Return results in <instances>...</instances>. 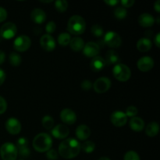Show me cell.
<instances>
[{"label":"cell","mask_w":160,"mask_h":160,"mask_svg":"<svg viewBox=\"0 0 160 160\" xmlns=\"http://www.w3.org/2000/svg\"><path fill=\"white\" fill-rule=\"evenodd\" d=\"M138 108L136 107V106H130L127 108L125 114H126V116L128 117H131V118H132V117H136V115L138 114Z\"/></svg>","instance_id":"cell-34"},{"label":"cell","mask_w":160,"mask_h":160,"mask_svg":"<svg viewBox=\"0 0 160 160\" xmlns=\"http://www.w3.org/2000/svg\"><path fill=\"white\" fill-rule=\"evenodd\" d=\"M138 23L143 28H150L155 23V19L151 14L144 12L139 16Z\"/></svg>","instance_id":"cell-20"},{"label":"cell","mask_w":160,"mask_h":160,"mask_svg":"<svg viewBox=\"0 0 160 160\" xmlns=\"http://www.w3.org/2000/svg\"><path fill=\"white\" fill-rule=\"evenodd\" d=\"M5 59H6V54L2 50H0V65H2L4 62Z\"/></svg>","instance_id":"cell-45"},{"label":"cell","mask_w":160,"mask_h":160,"mask_svg":"<svg viewBox=\"0 0 160 160\" xmlns=\"http://www.w3.org/2000/svg\"><path fill=\"white\" fill-rule=\"evenodd\" d=\"M40 45L45 51L52 52L56 48V41L52 35L45 34L40 38Z\"/></svg>","instance_id":"cell-11"},{"label":"cell","mask_w":160,"mask_h":160,"mask_svg":"<svg viewBox=\"0 0 160 160\" xmlns=\"http://www.w3.org/2000/svg\"><path fill=\"white\" fill-rule=\"evenodd\" d=\"M81 87L83 90L88 91L92 88V83L89 80H84L81 82Z\"/></svg>","instance_id":"cell-39"},{"label":"cell","mask_w":160,"mask_h":160,"mask_svg":"<svg viewBox=\"0 0 160 160\" xmlns=\"http://www.w3.org/2000/svg\"><path fill=\"white\" fill-rule=\"evenodd\" d=\"M32 145L33 148L38 152H46L51 149L52 139L46 133H40L34 137Z\"/></svg>","instance_id":"cell-2"},{"label":"cell","mask_w":160,"mask_h":160,"mask_svg":"<svg viewBox=\"0 0 160 160\" xmlns=\"http://www.w3.org/2000/svg\"><path fill=\"white\" fill-rule=\"evenodd\" d=\"M81 152V144L75 138H66L59 145V154L67 159L77 157Z\"/></svg>","instance_id":"cell-1"},{"label":"cell","mask_w":160,"mask_h":160,"mask_svg":"<svg viewBox=\"0 0 160 160\" xmlns=\"http://www.w3.org/2000/svg\"><path fill=\"white\" fill-rule=\"evenodd\" d=\"M42 124L46 130H51L54 127V120L50 116H45L42 120Z\"/></svg>","instance_id":"cell-29"},{"label":"cell","mask_w":160,"mask_h":160,"mask_svg":"<svg viewBox=\"0 0 160 160\" xmlns=\"http://www.w3.org/2000/svg\"><path fill=\"white\" fill-rule=\"evenodd\" d=\"M70 46L73 51L74 52H80L82 51L84 46V42L81 38L75 37L71 38L70 42Z\"/></svg>","instance_id":"cell-25"},{"label":"cell","mask_w":160,"mask_h":160,"mask_svg":"<svg viewBox=\"0 0 160 160\" xmlns=\"http://www.w3.org/2000/svg\"><path fill=\"white\" fill-rule=\"evenodd\" d=\"M112 74L117 81L126 82L131 78V69L125 64L118 63L114 66L112 69Z\"/></svg>","instance_id":"cell-4"},{"label":"cell","mask_w":160,"mask_h":160,"mask_svg":"<svg viewBox=\"0 0 160 160\" xmlns=\"http://www.w3.org/2000/svg\"><path fill=\"white\" fill-rule=\"evenodd\" d=\"M83 53L85 56L88 58H94L98 56L99 53L100 48L99 45L94 42H89L84 44V48H83Z\"/></svg>","instance_id":"cell-13"},{"label":"cell","mask_w":160,"mask_h":160,"mask_svg":"<svg viewBox=\"0 0 160 160\" xmlns=\"http://www.w3.org/2000/svg\"><path fill=\"white\" fill-rule=\"evenodd\" d=\"M104 42L107 46L110 48H118L121 45L122 39L121 37L117 33L114 31H108L104 36Z\"/></svg>","instance_id":"cell-6"},{"label":"cell","mask_w":160,"mask_h":160,"mask_svg":"<svg viewBox=\"0 0 160 160\" xmlns=\"http://www.w3.org/2000/svg\"><path fill=\"white\" fill-rule=\"evenodd\" d=\"M17 152L21 157L27 158L31 154L30 148H28V142L25 138H20L17 140Z\"/></svg>","instance_id":"cell-16"},{"label":"cell","mask_w":160,"mask_h":160,"mask_svg":"<svg viewBox=\"0 0 160 160\" xmlns=\"http://www.w3.org/2000/svg\"><path fill=\"white\" fill-rule=\"evenodd\" d=\"M55 7L59 12H63L68 8V2L66 0H57L55 2Z\"/></svg>","instance_id":"cell-32"},{"label":"cell","mask_w":160,"mask_h":160,"mask_svg":"<svg viewBox=\"0 0 160 160\" xmlns=\"http://www.w3.org/2000/svg\"><path fill=\"white\" fill-rule=\"evenodd\" d=\"M120 2H121L122 6L126 9V8L131 7V6L134 4V2H134V0H122Z\"/></svg>","instance_id":"cell-40"},{"label":"cell","mask_w":160,"mask_h":160,"mask_svg":"<svg viewBox=\"0 0 160 160\" xmlns=\"http://www.w3.org/2000/svg\"><path fill=\"white\" fill-rule=\"evenodd\" d=\"M159 131V125L156 122H151L145 128V134L150 138H153L158 134Z\"/></svg>","instance_id":"cell-26"},{"label":"cell","mask_w":160,"mask_h":160,"mask_svg":"<svg viewBox=\"0 0 160 160\" xmlns=\"http://www.w3.org/2000/svg\"><path fill=\"white\" fill-rule=\"evenodd\" d=\"M7 18V12L3 7L0 6V23L4 21Z\"/></svg>","instance_id":"cell-41"},{"label":"cell","mask_w":160,"mask_h":160,"mask_svg":"<svg viewBox=\"0 0 160 160\" xmlns=\"http://www.w3.org/2000/svg\"><path fill=\"white\" fill-rule=\"evenodd\" d=\"M9 61L11 65L13 66V67H17V66H19L21 63L22 58L20 54H18L17 52H11L9 54Z\"/></svg>","instance_id":"cell-27"},{"label":"cell","mask_w":160,"mask_h":160,"mask_svg":"<svg viewBox=\"0 0 160 160\" xmlns=\"http://www.w3.org/2000/svg\"><path fill=\"white\" fill-rule=\"evenodd\" d=\"M123 160H141L138 154L134 151H129L124 155Z\"/></svg>","instance_id":"cell-35"},{"label":"cell","mask_w":160,"mask_h":160,"mask_svg":"<svg viewBox=\"0 0 160 160\" xmlns=\"http://www.w3.org/2000/svg\"><path fill=\"white\" fill-rule=\"evenodd\" d=\"M18 152L14 144L6 142L0 148V156L2 160H17Z\"/></svg>","instance_id":"cell-5"},{"label":"cell","mask_w":160,"mask_h":160,"mask_svg":"<svg viewBox=\"0 0 160 160\" xmlns=\"http://www.w3.org/2000/svg\"><path fill=\"white\" fill-rule=\"evenodd\" d=\"M41 2H44V3H49L52 2V0H48V1H43V0H40Z\"/></svg>","instance_id":"cell-48"},{"label":"cell","mask_w":160,"mask_h":160,"mask_svg":"<svg viewBox=\"0 0 160 160\" xmlns=\"http://www.w3.org/2000/svg\"><path fill=\"white\" fill-rule=\"evenodd\" d=\"M46 156L49 160H56L58 159V152L55 149H49L46 152Z\"/></svg>","instance_id":"cell-37"},{"label":"cell","mask_w":160,"mask_h":160,"mask_svg":"<svg viewBox=\"0 0 160 160\" xmlns=\"http://www.w3.org/2000/svg\"><path fill=\"white\" fill-rule=\"evenodd\" d=\"M5 80H6V73L4 70L0 68V86L4 83Z\"/></svg>","instance_id":"cell-42"},{"label":"cell","mask_w":160,"mask_h":160,"mask_svg":"<svg viewBox=\"0 0 160 160\" xmlns=\"http://www.w3.org/2000/svg\"><path fill=\"white\" fill-rule=\"evenodd\" d=\"M7 109V103L6 101L5 100L4 98L0 96V115L3 114L6 111Z\"/></svg>","instance_id":"cell-38"},{"label":"cell","mask_w":160,"mask_h":160,"mask_svg":"<svg viewBox=\"0 0 160 160\" xmlns=\"http://www.w3.org/2000/svg\"><path fill=\"white\" fill-rule=\"evenodd\" d=\"M91 32L95 37H102L104 34V31L99 24H94L91 28Z\"/></svg>","instance_id":"cell-33"},{"label":"cell","mask_w":160,"mask_h":160,"mask_svg":"<svg viewBox=\"0 0 160 160\" xmlns=\"http://www.w3.org/2000/svg\"><path fill=\"white\" fill-rule=\"evenodd\" d=\"M86 22L82 17L79 15L72 16L67 23V31L74 35H80L85 31Z\"/></svg>","instance_id":"cell-3"},{"label":"cell","mask_w":160,"mask_h":160,"mask_svg":"<svg viewBox=\"0 0 160 160\" xmlns=\"http://www.w3.org/2000/svg\"><path fill=\"white\" fill-rule=\"evenodd\" d=\"M81 148L86 153L93 152L95 148V144L92 141H87L81 145Z\"/></svg>","instance_id":"cell-31"},{"label":"cell","mask_w":160,"mask_h":160,"mask_svg":"<svg viewBox=\"0 0 160 160\" xmlns=\"http://www.w3.org/2000/svg\"><path fill=\"white\" fill-rule=\"evenodd\" d=\"M154 9L157 12H160V1L159 0H157V1L154 3Z\"/></svg>","instance_id":"cell-46"},{"label":"cell","mask_w":160,"mask_h":160,"mask_svg":"<svg viewBox=\"0 0 160 160\" xmlns=\"http://www.w3.org/2000/svg\"><path fill=\"white\" fill-rule=\"evenodd\" d=\"M94 90L98 94H102L107 92L111 87V81L108 78H99L92 84Z\"/></svg>","instance_id":"cell-9"},{"label":"cell","mask_w":160,"mask_h":160,"mask_svg":"<svg viewBox=\"0 0 160 160\" xmlns=\"http://www.w3.org/2000/svg\"><path fill=\"white\" fill-rule=\"evenodd\" d=\"M19 160H24V159H19Z\"/></svg>","instance_id":"cell-49"},{"label":"cell","mask_w":160,"mask_h":160,"mask_svg":"<svg viewBox=\"0 0 160 160\" xmlns=\"http://www.w3.org/2000/svg\"><path fill=\"white\" fill-rule=\"evenodd\" d=\"M110 121L114 126L120 128V127H123L128 123V117L125 112L122 111H114L110 116Z\"/></svg>","instance_id":"cell-10"},{"label":"cell","mask_w":160,"mask_h":160,"mask_svg":"<svg viewBox=\"0 0 160 160\" xmlns=\"http://www.w3.org/2000/svg\"><path fill=\"white\" fill-rule=\"evenodd\" d=\"M56 29V24L54 21H49L45 26V31L47 32V34H52L55 32Z\"/></svg>","instance_id":"cell-36"},{"label":"cell","mask_w":160,"mask_h":160,"mask_svg":"<svg viewBox=\"0 0 160 160\" xmlns=\"http://www.w3.org/2000/svg\"><path fill=\"white\" fill-rule=\"evenodd\" d=\"M106 65V61H105L104 58H102V56H95V57L92 58V61H91L90 67L93 71L95 72H98L101 71L103 68L105 67V66Z\"/></svg>","instance_id":"cell-21"},{"label":"cell","mask_w":160,"mask_h":160,"mask_svg":"<svg viewBox=\"0 0 160 160\" xmlns=\"http://www.w3.org/2000/svg\"><path fill=\"white\" fill-rule=\"evenodd\" d=\"M154 59L150 56H143L140 58L137 62V67L142 72H148L154 67Z\"/></svg>","instance_id":"cell-14"},{"label":"cell","mask_w":160,"mask_h":160,"mask_svg":"<svg viewBox=\"0 0 160 160\" xmlns=\"http://www.w3.org/2000/svg\"><path fill=\"white\" fill-rule=\"evenodd\" d=\"M70 40H71V36H70L69 33H61L58 36V43L60 45H62V46H67V45H69Z\"/></svg>","instance_id":"cell-28"},{"label":"cell","mask_w":160,"mask_h":160,"mask_svg":"<svg viewBox=\"0 0 160 160\" xmlns=\"http://www.w3.org/2000/svg\"><path fill=\"white\" fill-rule=\"evenodd\" d=\"M31 45V40L28 36L20 35L13 42V48L17 52H26Z\"/></svg>","instance_id":"cell-7"},{"label":"cell","mask_w":160,"mask_h":160,"mask_svg":"<svg viewBox=\"0 0 160 160\" xmlns=\"http://www.w3.org/2000/svg\"><path fill=\"white\" fill-rule=\"evenodd\" d=\"M104 59L106 63L109 65H117L120 62V56L115 50H109L106 52V58Z\"/></svg>","instance_id":"cell-24"},{"label":"cell","mask_w":160,"mask_h":160,"mask_svg":"<svg viewBox=\"0 0 160 160\" xmlns=\"http://www.w3.org/2000/svg\"><path fill=\"white\" fill-rule=\"evenodd\" d=\"M77 138L81 141H85L86 139L88 138L91 135V130L87 125L81 124L78 126L76 129Z\"/></svg>","instance_id":"cell-19"},{"label":"cell","mask_w":160,"mask_h":160,"mask_svg":"<svg viewBox=\"0 0 160 160\" xmlns=\"http://www.w3.org/2000/svg\"><path fill=\"white\" fill-rule=\"evenodd\" d=\"M17 28L15 23L7 22L4 23L0 28V35L5 39H11L17 34Z\"/></svg>","instance_id":"cell-8"},{"label":"cell","mask_w":160,"mask_h":160,"mask_svg":"<svg viewBox=\"0 0 160 160\" xmlns=\"http://www.w3.org/2000/svg\"><path fill=\"white\" fill-rule=\"evenodd\" d=\"M127 14H128L127 9L123 8V6H118L114 10V17L117 19H118V20H123V19H125L127 17Z\"/></svg>","instance_id":"cell-30"},{"label":"cell","mask_w":160,"mask_h":160,"mask_svg":"<svg viewBox=\"0 0 160 160\" xmlns=\"http://www.w3.org/2000/svg\"><path fill=\"white\" fill-rule=\"evenodd\" d=\"M152 46V43L150 39L147 38H142L139 39L137 42V48L139 52H146L149 51Z\"/></svg>","instance_id":"cell-23"},{"label":"cell","mask_w":160,"mask_h":160,"mask_svg":"<svg viewBox=\"0 0 160 160\" xmlns=\"http://www.w3.org/2000/svg\"><path fill=\"white\" fill-rule=\"evenodd\" d=\"M131 130L136 132H140L145 128V121L142 118L138 117H132L129 122Z\"/></svg>","instance_id":"cell-22"},{"label":"cell","mask_w":160,"mask_h":160,"mask_svg":"<svg viewBox=\"0 0 160 160\" xmlns=\"http://www.w3.org/2000/svg\"><path fill=\"white\" fill-rule=\"evenodd\" d=\"M98 160H111V159H109V158L106 157V156H102V157L99 158Z\"/></svg>","instance_id":"cell-47"},{"label":"cell","mask_w":160,"mask_h":160,"mask_svg":"<svg viewBox=\"0 0 160 160\" xmlns=\"http://www.w3.org/2000/svg\"><path fill=\"white\" fill-rule=\"evenodd\" d=\"M51 133L56 139H66L70 134V130L65 124H58L52 129Z\"/></svg>","instance_id":"cell-15"},{"label":"cell","mask_w":160,"mask_h":160,"mask_svg":"<svg viewBox=\"0 0 160 160\" xmlns=\"http://www.w3.org/2000/svg\"><path fill=\"white\" fill-rule=\"evenodd\" d=\"M104 2L106 4H107L108 6H114L116 5H117L119 3V1L117 0H105Z\"/></svg>","instance_id":"cell-43"},{"label":"cell","mask_w":160,"mask_h":160,"mask_svg":"<svg viewBox=\"0 0 160 160\" xmlns=\"http://www.w3.org/2000/svg\"><path fill=\"white\" fill-rule=\"evenodd\" d=\"M6 129L10 134L16 135L21 131V123L17 118L11 117L6 122Z\"/></svg>","instance_id":"cell-12"},{"label":"cell","mask_w":160,"mask_h":160,"mask_svg":"<svg viewBox=\"0 0 160 160\" xmlns=\"http://www.w3.org/2000/svg\"><path fill=\"white\" fill-rule=\"evenodd\" d=\"M60 119L65 124L72 125L76 122L77 115L70 109H64L60 112Z\"/></svg>","instance_id":"cell-17"},{"label":"cell","mask_w":160,"mask_h":160,"mask_svg":"<svg viewBox=\"0 0 160 160\" xmlns=\"http://www.w3.org/2000/svg\"><path fill=\"white\" fill-rule=\"evenodd\" d=\"M31 18L34 23L41 24L46 20V14L45 11L42 10V9L37 8V9H33L32 12H31Z\"/></svg>","instance_id":"cell-18"},{"label":"cell","mask_w":160,"mask_h":160,"mask_svg":"<svg viewBox=\"0 0 160 160\" xmlns=\"http://www.w3.org/2000/svg\"><path fill=\"white\" fill-rule=\"evenodd\" d=\"M154 43H155V45L158 47V48H159L160 47V33H158V34L156 35V37H155Z\"/></svg>","instance_id":"cell-44"}]
</instances>
